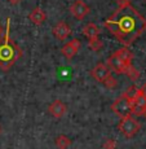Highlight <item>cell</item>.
<instances>
[{"instance_id":"obj_1","label":"cell","mask_w":146,"mask_h":149,"mask_svg":"<svg viewBox=\"0 0 146 149\" xmlns=\"http://www.w3.org/2000/svg\"><path fill=\"white\" fill-rule=\"evenodd\" d=\"M104 25L125 47L132 44L146 30L145 17L141 16L131 4L119 7Z\"/></svg>"},{"instance_id":"obj_2","label":"cell","mask_w":146,"mask_h":149,"mask_svg":"<svg viewBox=\"0 0 146 149\" xmlns=\"http://www.w3.org/2000/svg\"><path fill=\"white\" fill-rule=\"evenodd\" d=\"M9 27L10 21H7V29H5L4 38L0 39V68L7 71L13 64L22 56V51L16 43L9 39Z\"/></svg>"},{"instance_id":"obj_3","label":"cell","mask_w":146,"mask_h":149,"mask_svg":"<svg viewBox=\"0 0 146 149\" xmlns=\"http://www.w3.org/2000/svg\"><path fill=\"white\" fill-rule=\"evenodd\" d=\"M118 128L123 136L127 137V139H131V137H133L140 131L141 123L137 121L136 118H133L132 116H125L123 118H120Z\"/></svg>"},{"instance_id":"obj_4","label":"cell","mask_w":146,"mask_h":149,"mask_svg":"<svg viewBox=\"0 0 146 149\" xmlns=\"http://www.w3.org/2000/svg\"><path fill=\"white\" fill-rule=\"evenodd\" d=\"M111 110H113L116 116H119L120 118H123V117H125V116H132V114H131V101L124 95L118 97V99L113 102Z\"/></svg>"},{"instance_id":"obj_5","label":"cell","mask_w":146,"mask_h":149,"mask_svg":"<svg viewBox=\"0 0 146 149\" xmlns=\"http://www.w3.org/2000/svg\"><path fill=\"white\" fill-rule=\"evenodd\" d=\"M70 12L76 19L82 21V19H84V17H87L88 14H89L91 8H89V5H88L87 3H84L83 0H76V1H74L73 4H71Z\"/></svg>"},{"instance_id":"obj_6","label":"cell","mask_w":146,"mask_h":149,"mask_svg":"<svg viewBox=\"0 0 146 149\" xmlns=\"http://www.w3.org/2000/svg\"><path fill=\"white\" fill-rule=\"evenodd\" d=\"M145 108H146V95L142 93L141 90H140V95L133 101H131V114L136 117L142 116Z\"/></svg>"},{"instance_id":"obj_7","label":"cell","mask_w":146,"mask_h":149,"mask_svg":"<svg viewBox=\"0 0 146 149\" xmlns=\"http://www.w3.org/2000/svg\"><path fill=\"white\" fill-rule=\"evenodd\" d=\"M91 75L94 78V81H97L100 83H104L109 77L111 75V71H110V69H109L107 65L97 64L96 66L92 69V71H91Z\"/></svg>"},{"instance_id":"obj_8","label":"cell","mask_w":146,"mask_h":149,"mask_svg":"<svg viewBox=\"0 0 146 149\" xmlns=\"http://www.w3.org/2000/svg\"><path fill=\"white\" fill-rule=\"evenodd\" d=\"M48 111L53 118H62V117L66 114L67 111V107L61 101V100H54L53 102H51L49 107H48Z\"/></svg>"},{"instance_id":"obj_9","label":"cell","mask_w":146,"mask_h":149,"mask_svg":"<svg viewBox=\"0 0 146 149\" xmlns=\"http://www.w3.org/2000/svg\"><path fill=\"white\" fill-rule=\"evenodd\" d=\"M80 49V42L79 39H73V40L67 42L64 47L61 48V53L64 54L66 58H73L74 56H76V53L79 52Z\"/></svg>"},{"instance_id":"obj_10","label":"cell","mask_w":146,"mask_h":149,"mask_svg":"<svg viewBox=\"0 0 146 149\" xmlns=\"http://www.w3.org/2000/svg\"><path fill=\"white\" fill-rule=\"evenodd\" d=\"M52 33L58 40H66L71 34V29L65 21H60L58 24L53 27Z\"/></svg>"},{"instance_id":"obj_11","label":"cell","mask_w":146,"mask_h":149,"mask_svg":"<svg viewBox=\"0 0 146 149\" xmlns=\"http://www.w3.org/2000/svg\"><path fill=\"white\" fill-rule=\"evenodd\" d=\"M128 65L129 64L122 61V60H120L115 53L111 54V56L109 57V60H107V66L113 69L116 74H124V71H125V69H127Z\"/></svg>"},{"instance_id":"obj_12","label":"cell","mask_w":146,"mask_h":149,"mask_svg":"<svg viewBox=\"0 0 146 149\" xmlns=\"http://www.w3.org/2000/svg\"><path fill=\"white\" fill-rule=\"evenodd\" d=\"M28 19L33 22L36 26H40V25L44 24V21L47 19V14L42 9V8H35L30 14H28Z\"/></svg>"},{"instance_id":"obj_13","label":"cell","mask_w":146,"mask_h":149,"mask_svg":"<svg viewBox=\"0 0 146 149\" xmlns=\"http://www.w3.org/2000/svg\"><path fill=\"white\" fill-rule=\"evenodd\" d=\"M100 33H101V30H100V27L97 26V25L94 24H88L87 26L83 29V35H85L88 39H92V38H97V36L100 35Z\"/></svg>"},{"instance_id":"obj_14","label":"cell","mask_w":146,"mask_h":149,"mask_svg":"<svg viewBox=\"0 0 146 149\" xmlns=\"http://www.w3.org/2000/svg\"><path fill=\"white\" fill-rule=\"evenodd\" d=\"M115 54L119 57L122 61L127 62V64H132V60H133V53L131 52L129 49H128L127 47H123L120 48V49H118L115 52Z\"/></svg>"},{"instance_id":"obj_15","label":"cell","mask_w":146,"mask_h":149,"mask_svg":"<svg viewBox=\"0 0 146 149\" xmlns=\"http://www.w3.org/2000/svg\"><path fill=\"white\" fill-rule=\"evenodd\" d=\"M54 143H56V147L58 149H69L71 145V140L70 137L64 135V134H61V135H58L56 137V140H54Z\"/></svg>"},{"instance_id":"obj_16","label":"cell","mask_w":146,"mask_h":149,"mask_svg":"<svg viewBox=\"0 0 146 149\" xmlns=\"http://www.w3.org/2000/svg\"><path fill=\"white\" fill-rule=\"evenodd\" d=\"M124 74L131 79V81H137V79L140 78V71L137 70V69L134 68L132 64H129L127 66V69H125V71H124Z\"/></svg>"},{"instance_id":"obj_17","label":"cell","mask_w":146,"mask_h":149,"mask_svg":"<svg viewBox=\"0 0 146 149\" xmlns=\"http://www.w3.org/2000/svg\"><path fill=\"white\" fill-rule=\"evenodd\" d=\"M138 95H140V88L136 87V86H131V87H128L127 91H125V93H124V96L127 97L129 101H133Z\"/></svg>"},{"instance_id":"obj_18","label":"cell","mask_w":146,"mask_h":149,"mask_svg":"<svg viewBox=\"0 0 146 149\" xmlns=\"http://www.w3.org/2000/svg\"><path fill=\"white\" fill-rule=\"evenodd\" d=\"M88 47L92 51H94V52H97V51H100L102 48V42L98 39V36H97V38H92L88 42Z\"/></svg>"},{"instance_id":"obj_19","label":"cell","mask_w":146,"mask_h":149,"mask_svg":"<svg viewBox=\"0 0 146 149\" xmlns=\"http://www.w3.org/2000/svg\"><path fill=\"white\" fill-rule=\"evenodd\" d=\"M104 84L106 86L107 88H110V90H113V88H115L116 86H118V81H116L115 78H113V77H109V78L106 79V81L104 82Z\"/></svg>"},{"instance_id":"obj_20","label":"cell","mask_w":146,"mask_h":149,"mask_svg":"<svg viewBox=\"0 0 146 149\" xmlns=\"http://www.w3.org/2000/svg\"><path fill=\"white\" fill-rule=\"evenodd\" d=\"M102 148H104V149H116V140H114V139L105 140Z\"/></svg>"},{"instance_id":"obj_21","label":"cell","mask_w":146,"mask_h":149,"mask_svg":"<svg viewBox=\"0 0 146 149\" xmlns=\"http://www.w3.org/2000/svg\"><path fill=\"white\" fill-rule=\"evenodd\" d=\"M131 1L129 0H118V5L119 7H124V5H129Z\"/></svg>"},{"instance_id":"obj_22","label":"cell","mask_w":146,"mask_h":149,"mask_svg":"<svg viewBox=\"0 0 146 149\" xmlns=\"http://www.w3.org/2000/svg\"><path fill=\"white\" fill-rule=\"evenodd\" d=\"M3 38H4V29L0 25V39H3Z\"/></svg>"},{"instance_id":"obj_23","label":"cell","mask_w":146,"mask_h":149,"mask_svg":"<svg viewBox=\"0 0 146 149\" xmlns=\"http://www.w3.org/2000/svg\"><path fill=\"white\" fill-rule=\"evenodd\" d=\"M8 1L10 3V4H13V5H16V4H18L19 1H21V0H8Z\"/></svg>"},{"instance_id":"obj_24","label":"cell","mask_w":146,"mask_h":149,"mask_svg":"<svg viewBox=\"0 0 146 149\" xmlns=\"http://www.w3.org/2000/svg\"><path fill=\"white\" fill-rule=\"evenodd\" d=\"M140 90H141V92H142V93H145V95H146V84L142 86V87L140 88Z\"/></svg>"},{"instance_id":"obj_25","label":"cell","mask_w":146,"mask_h":149,"mask_svg":"<svg viewBox=\"0 0 146 149\" xmlns=\"http://www.w3.org/2000/svg\"><path fill=\"white\" fill-rule=\"evenodd\" d=\"M142 116H144V117H145V118H146V108L144 109V113H142Z\"/></svg>"},{"instance_id":"obj_26","label":"cell","mask_w":146,"mask_h":149,"mask_svg":"<svg viewBox=\"0 0 146 149\" xmlns=\"http://www.w3.org/2000/svg\"><path fill=\"white\" fill-rule=\"evenodd\" d=\"M0 132H1V127H0Z\"/></svg>"}]
</instances>
